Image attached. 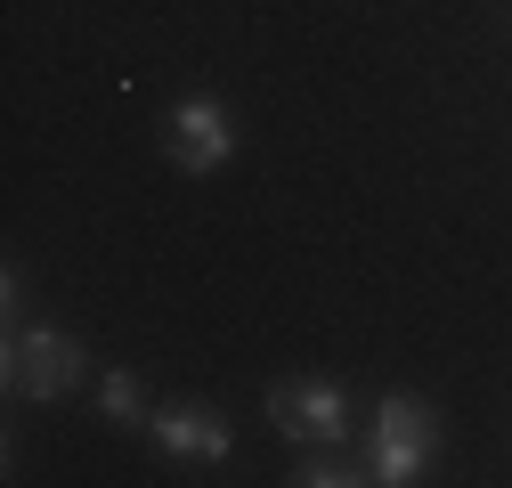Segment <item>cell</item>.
Masks as SVG:
<instances>
[{"mask_svg": "<svg viewBox=\"0 0 512 488\" xmlns=\"http://www.w3.org/2000/svg\"><path fill=\"white\" fill-rule=\"evenodd\" d=\"M82 375H90L82 342L57 334V326H33V334L0 342V383H9V399H66Z\"/></svg>", "mask_w": 512, "mask_h": 488, "instance_id": "cell-1", "label": "cell"}, {"mask_svg": "<svg viewBox=\"0 0 512 488\" xmlns=\"http://www.w3.org/2000/svg\"><path fill=\"white\" fill-rule=\"evenodd\" d=\"M269 423L293 448H334L350 432V391L326 375H285V383H269Z\"/></svg>", "mask_w": 512, "mask_h": 488, "instance_id": "cell-2", "label": "cell"}, {"mask_svg": "<svg viewBox=\"0 0 512 488\" xmlns=\"http://www.w3.org/2000/svg\"><path fill=\"white\" fill-rule=\"evenodd\" d=\"M431 440H439L431 407H423L415 391H391V399L374 407V480H382V488H407V480L423 472Z\"/></svg>", "mask_w": 512, "mask_h": 488, "instance_id": "cell-3", "label": "cell"}, {"mask_svg": "<svg viewBox=\"0 0 512 488\" xmlns=\"http://www.w3.org/2000/svg\"><path fill=\"white\" fill-rule=\"evenodd\" d=\"M163 155H171L179 171H220V163L236 155L228 106H220V98H179V106H163Z\"/></svg>", "mask_w": 512, "mask_h": 488, "instance_id": "cell-4", "label": "cell"}, {"mask_svg": "<svg viewBox=\"0 0 512 488\" xmlns=\"http://www.w3.org/2000/svg\"><path fill=\"white\" fill-rule=\"evenodd\" d=\"M147 432H155V448H163V456H179V464H228V448H236V432H228L212 407H196V399L163 407Z\"/></svg>", "mask_w": 512, "mask_h": 488, "instance_id": "cell-5", "label": "cell"}, {"mask_svg": "<svg viewBox=\"0 0 512 488\" xmlns=\"http://www.w3.org/2000/svg\"><path fill=\"white\" fill-rule=\"evenodd\" d=\"M98 415H106V423H155V415H147V391H139V375H122V366L98 383Z\"/></svg>", "mask_w": 512, "mask_h": 488, "instance_id": "cell-6", "label": "cell"}, {"mask_svg": "<svg viewBox=\"0 0 512 488\" xmlns=\"http://www.w3.org/2000/svg\"><path fill=\"white\" fill-rule=\"evenodd\" d=\"M358 480H374V472H350L334 456H301V472H293V488H358Z\"/></svg>", "mask_w": 512, "mask_h": 488, "instance_id": "cell-7", "label": "cell"}]
</instances>
